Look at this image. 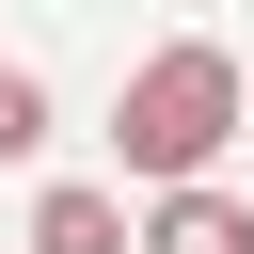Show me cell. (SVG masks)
<instances>
[{
  "mask_svg": "<svg viewBox=\"0 0 254 254\" xmlns=\"http://www.w3.org/2000/svg\"><path fill=\"white\" fill-rule=\"evenodd\" d=\"M32 254H143V238H127V190H95V175H64V190L32 206Z\"/></svg>",
  "mask_w": 254,
  "mask_h": 254,
  "instance_id": "7a4b0ae2",
  "label": "cell"
},
{
  "mask_svg": "<svg viewBox=\"0 0 254 254\" xmlns=\"http://www.w3.org/2000/svg\"><path fill=\"white\" fill-rule=\"evenodd\" d=\"M143 254H254V206L238 190H159L143 206Z\"/></svg>",
  "mask_w": 254,
  "mask_h": 254,
  "instance_id": "3957f363",
  "label": "cell"
},
{
  "mask_svg": "<svg viewBox=\"0 0 254 254\" xmlns=\"http://www.w3.org/2000/svg\"><path fill=\"white\" fill-rule=\"evenodd\" d=\"M0 159H48V79L0 64Z\"/></svg>",
  "mask_w": 254,
  "mask_h": 254,
  "instance_id": "277c9868",
  "label": "cell"
},
{
  "mask_svg": "<svg viewBox=\"0 0 254 254\" xmlns=\"http://www.w3.org/2000/svg\"><path fill=\"white\" fill-rule=\"evenodd\" d=\"M254 95H238V64L206 48V32H175V48H143V79L111 95V159L143 175V190H206V159H222V127H238Z\"/></svg>",
  "mask_w": 254,
  "mask_h": 254,
  "instance_id": "6da1fadb",
  "label": "cell"
}]
</instances>
